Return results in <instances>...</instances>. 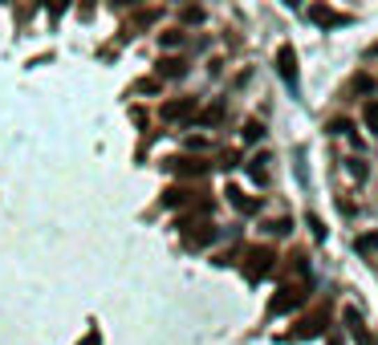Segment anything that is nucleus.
<instances>
[{
	"label": "nucleus",
	"mask_w": 378,
	"mask_h": 345,
	"mask_svg": "<svg viewBox=\"0 0 378 345\" xmlns=\"http://www.w3.org/2000/svg\"><path fill=\"white\" fill-rule=\"evenodd\" d=\"M159 69H167L171 77H183V61H175V57H171V61H163V66H159Z\"/></svg>",
	"instance_id": "9"
},
{
	"label": "nucleus",
	"mask_w": 378,
	"mask_h": 345,
	"mask_svg": "<svg viewBox=\"0 0 378 345\" xmlns=\"http://www.w3.org/2000/svg\"><path fill=\"white\" fill-rule=\"evenodd\" d=\"M350 175H358V179H366V162H362V159H350Z\"/></svg>",
	"instance_id": "11"
},
{
	"label": "nucleus",
	"mask_w": 378,
	"mask_h": 345,
	"mask_svg": "<svg viewBox=\"0 0 378 345\" xmlns=\"http://www.w3.org/2000/svg\"><path fill=\"white\" fill-rule=\"evenodd\" d=\"M358 248H362V252H370V248H378V231H370V236H362V240H358Z\"/></svg>",
	"instance_id": "10"
},
{
	"label": "nucleus",
	"mask_w": 378,
	"mask_h": 345,
	"mask_svg": "<svg viewBox=\"0 0 378 345\" xmlns=\"http://www.w3.org/2000/svg\"><path fill=\"white\" fill-rule=\"evenodd\" d=\"M362 118H366V130L378 135V102H366V106H362Z\"/></svg>",
	"instance_id": "7"
},
{
	"label": "nucleus",
	"mask_w": 378,
	"mask_h": 345,
	"mask_svg": "<svg viewBox=\"0 0 378 345\" xmlns=\"http://www.w3.org/2000/svg\"><path fill=\"white\" fill-rule=\"evenodd\" d=\"M269 268H273V252H269V248H252V252H248V276L257 280V276H264Z\"/></svg>",
	"instance_id": "2"
},
{
	"label": "nucleus",
	"mask_w": 378,
	"mask_h": 345,
	"mask_svg": "<svg viewBox=\"0 0 378 345\" xmlns=\"http://www.w3.org/2000/svg\"><path fill=\"white\" fill-rule=\"evenodd\" d=\"M195 114V98H183V102H167L163 106V118L167 122H183V118Z\"/></svg>",
	"instance_id": "3"
},
{
	"label": "nucleus",
	"mask_w": 378,
	"mask_h": 345,
	"mask_svg": "<svg viewBox=\"0 0 378 345\" xmlns=\"http://www.w3.org/2000/svg\"><path fill=\"white\" fill-rule=\"evenodd\" d=\"M216 231L212 228H199V231H188V244H195V248H204V244H212Z\"/></svg>",
	"instance_id": "6"
},
{
	"label": "nucleus",
	"mask_w": 378,
	"mask_h": 345,
	"mask_svg": "<svg viewBox=\"0 0 378 345\" xmlns=\"http://www.w3.org/2000/svg\"><path fill=\"white\" fill-rule=\"evenodd\" d=\"M301 300H305V293H301V284H281L269 309H273V313H289V309H297Z\"/></svg>",
	"instance_id": "1"
},
{
	"label": "nucleus",
	"mask_w": 378,
	"mask_h": 345,
	"mask_svg": "<svg viewBox=\"0 0 378 345\" xmlns=\"http://www.w3.org/2000/svg\"><path fill=\"white\" fill-rule=\"evenodd\" d=\"M277 66H281V77H285V82H289V86H297V57H293V49H289V45L277 53Z\"/></svg>",
	"instance_id": "4"
},
{
	"label": "nucleus",
	"mask_w": 378,
	"mask_h": 345,
	"mask_svg": "<svg viewBox=\"0 0 378 345\" xmlns=\"http://www.w3.org/2000/svg\"><path fill=\"white\" fill-rule=\"evenodd\" d=\"M171 171H179V175H199V171H204V162H188V159H171Z\"/></svg>",
	"instance_id": "5"
},
{
	"label": "nucleus",
	"mask_w": 378,
	"mask_h": 345,
	"mask_svg": "<svg viewBox=\"0 0 378 345\" xmlns=\"http://www.w3.org/2000/svg\"><path fill=\"white\" fill-rule=\"evenodd\" d=\"M82 345H98V333H86V337H82Z\"/></svg>",
	"instance_id": "12"
},
{
	"label": "nucleus",
	"mask_w": 378,
	"mask_h": 345,
	"mask_svg": "<svg viewBox=\"0 0 378 345\" xmlns=\"http://www.w3.org/2000/svg\"><path fill=\"white\" fill-rule=\"evenodd\" d=\"M313 21H322V24H342L346 17H338V13H330V8H313Z\"/></svg>",
	"instance_id": "8"
}]
</instances>
